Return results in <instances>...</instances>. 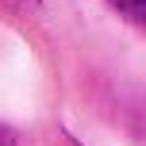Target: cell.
<instances>
[{"instance_id": "1", "label": "cell", "mask_w": 146, "mask_h": 146, "mask_svg": "<svg viewBox=\"0 0 146 146\" xmlns=\"http://www.w3.org/2000/svg\"><path fill=\"white\" fill-rule=\"evenodd\" d=\"M111 8H115L127 23H135V27L146 31V0H111Z\"/></svg>"}, {"instance_id": "2", "label": "cell", "mask_w": 146, "mask_h": 146, "mask_svg": "<svg viewBox=\"0 0 146 146\" xmlns=\"http://www.w3.org/2000/svg\"><path fill=\"white\" fill-rule=\"evenodd\" d=\"M0 146H15V139H12V135L4 131V127H0Z\"/></svg>"}]
</instances>
